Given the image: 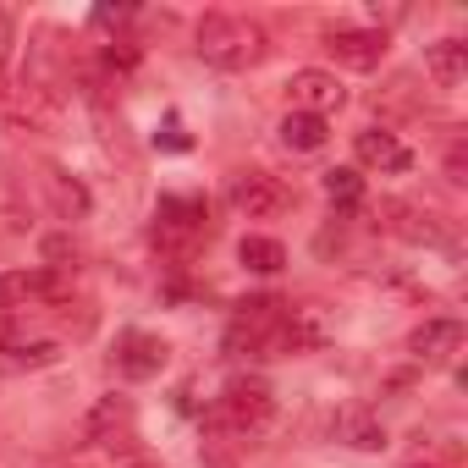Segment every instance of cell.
<instances>
[{"label":"cell","instance_id":"6da1fadb","mask_svg":"<svg viewBox=\"0 0 468 468\" xmlns=\"http://www.w3.org/2000/svg\"><path fill=\"white\" fill-rule=\"evenodd\" d=\"M193 50H198V61H209V67H220V72H249V67L265 61L271 39H265V28H260L254 17L204 12L198 28H193Z\"/></svg>","mask_w":468,"mask_h":468},{"label":"cell","instance_id":"7a4b0ae2","mask_svg":"<svg viewBox=\"0 0 468 468\" xmlns=\"http://www.w3.org/2000/svg\"><path fill=\"white\" fill-rule=\"evenodd\" d=\"M271 424H276V397L265 380H249V375L226 380V391L209 408V430H220L231 441H260Z\"/></svg>","mask_w":468,"mask_h":468},{"label":"cell","instance_id":"3957f363","mask_svg":"<svg viewBox=\"0 0 468 468\" xmlns=\"http://www.w3.org/2000/svg\"><path fill=\"white\" fill-rule=\"evenodd\" d=\"M204 238H209V209L198 198H160V209H154V243L165 254L187 260Z\"/></svg>","mask_w":468,"mask_h":468},{"label":"cell","instance_id":"277c9868","mask_svg":"<svg viewBox=\"0 0 468 468\" xmlns=\"http://www.w3.org/2000/svg\"><path fill=\"white\" fill-rule=\"evenodd\" d=\"M231 204H238L249 220H276L282 209H292V187L271 171H243L231 182Z\"/></svg>","mask_w":468,"mask_h":468},{"label":"cell","instance_id":"5b68a950","mask_svg":"<svg viewBox=\"0 0 468 468\" xmlns=\"http://www.w3.org/2000/svg\"><path fill=\"white\" fill-rule=\"evenodd\" d=\"M287 94H292V111L320 116V122L347 105V89H342L336 72H325V67H298V72L287 78Z\"/></svg>","mask_w":468,"mask_h":468},{"label":"cell","instance_id":"8992f818","mask_svg":"<svg viewBox=\"0 0 468 468\" xmlns=\"http://www.w3.org/2000/svg\"><path fill=\"white\" fill-rule=\"evenodd\" d=\"M325 50L353 72H375L386 61V28H331Z\"/></svg>","mask_w":468,"mask_h":468},{"label":"cell","instance_id":"52a82bcc","mask_svg":"<svg viewBox=\"0 0 468 468\" xmlns=\"http://www.w3.org/2000/svg\"><path fill=\"white\" fill-rule=\"evenodd\" d=\"M463 320H424L408 331V358L413 364H452L463 353Z\"/></svg>","mask_w":468,"mask_h":468},{"label":"cell","instance_id":"ba28073f","mask_svg":"<svg viewBox=\"0 0 468 468\" xmlns=\"http://www.w3.org/2000/svg\"><path fill=\"white\" fill-rule=\"evenodd\" d=\"M375 215H386L380 226L386 231H397L402 243H424V249H446L452 243V231L435 220V215H424V209H413V204H397V198H386Z\"/></svg>","mask_w":468,"mask_h":468},{"label":"cell","instance_id":"9c48e42d","mask_svg":"<svg viewBox=\"0 0 468 468\" xmlns=\"http://www.w3.org/2000/svg\"><path fill=\"white\" fill-rule=\"evenodd\" d=\"M165 358H171V347L160 336H149V331H127L116 342V375L122 380H154L165 369Z\"/></svg>","mask_w":468,"mask_h":468},{"label":"cell","instance_id":"30bf717a","mask_svg":"<svg viewBox=\"0 0 468 468\" xmlns=\"http://www.w3.org/2000/svg\"><path fill=\"white\" fill-rule=\"evenodd\" d=\"M83 435L94 441V446H133V402L127 397H100L94 408H89V419H83Z\"/></svg>","mask_w":468,"mask_h":468},{"label":"cell","instance_id":"8fae6325","mask_svg":"<svg viewBox=\"0 0 468 468\" xmlns=\"http://www.w3.org/2000/svg\"><path fill=\"white\" fill-rule=\"evenodd\" d=\"M353 154H358V165H369V171H413V149L397 138V133H386V127H364L358 138H353Z\"/></svg>","mask_w":468,"mask_h":468},{"label":"cell","instance_id":"7c38bea8","mask_svg":"<svg viewBox=\"0 0 468 468\" xmlns=\"http://www.w3.org/2000/svg\"><path fill=\"white\" fill-rule=\"evenodd\" d=\"M331 435H336L342 446H353V452H386V424H380L369 408H358V402L331 419Z\"/></svg>","mask_w":468,"mask_h":468},{"label":"cell","instance_id":"4fadbf2b","mask_svg":"<svg viewBox=\"0 0 468 468\" xmlns=\"http://www.w3.org/2000/svg\"><path fill=\"white\" fill-rule=\"evenodd\" d=\"M424 72H430L435 89H457V83L468 78V45H463V39H435V45H424Z\"/></svg>","mask_w":468,"mask_h":468},{"label":"cell","instance_id":"5bb4252c","mask_svg":"<svg viewBox=\"0 0 468 468\" xmlns=\"http://www.w3.org/2000/svg\"><path fill=\"white\" fill-rule=\"evenodd\" d=\"M276 133H282V144H287V149H298V154H314V149H325V138H331V122H320V116H303V111H287Z\"/></svg>","mask_w":468,"mask_h":468},{"label":"cell","instance_id":"9a60e30c","mask_svg":"<svg viewBox=\"0 0 468 468\" xmlns=\"http://www.w3.org/2000/svg\"><path fill=\"white\" fill-rule=\"evenodd\" d=\"M238 260H243V271H254V276H276V271L287 265V249H282L276 238H260V231H249V238L238 243Z\"/></svg>","mask_w":468,"mask_h":468},{"label":"cell","instance_id":"2e32d148","mask_svg":"<svg viewBox=\"0 0 468 468\" xmlns=\"http://www.w3.org/2000/svg\"><path fill=\"white\" fill-rule=\"evenodd\" d=\"M320 193H325L336 209H358V204H364V176H358L353 165H331V171L320 176Z\"/></svg>","mask_w":468,"mask_h":468},{"label":"cell","instance_id":"e0dca14e","mask_svg":"<svg viewBox=\"0 0 468 468\" xmlns=\"http://www.w3.org/2000/svg\"><path fill=\"white\" fill-rule=\"evenodd\" d=\"M45 182H50V193H56V204H61L67 220H83V215H89V193H83V182H72L67 171H50Z\"/></svg>","mask_w":468,"mask_h":468},{"label":"cell","instance_id":"ac0fdd59","mask_svg":"<svg viewBox=\"0 0 468 468\" xmlns=\"http://www.w3.org/2000/svg\"><path fill=\"white\" fill-rule=\"evenodd\" d=\"M6 358H12V364H28V369H39V364H56V358H61V347H56V342H6Z\"/></svg>","mask_w":468,"mask_h":468},{"label":"cell","instance_id":"d6986e66","mask_svg":"<svg viewBox=\"0 0 468 468\" xmlns=\"http://www.w3.org/2000/svg\"><path fill=\"white\" fill-rule=\"evenodd\" d=\"M446 182H468V149H463V138H452V149H446Z\"/></svg>","mask_w":468,"mask_h":468},{"label":"cell","instance_id":"ffe728a7","mask_svg":"<svg viewBox=\"0 0 468 468\" xmlns=\"http://www.w3.org/2000/svg\"><path fill=\"white\" fill-rule=\"evenodd\" d=\"M160 144H165V149H187V133H182V122H176V116L165 122V133H160Z\"/></svg>","mask_w":468,"mask_h":468},{"label":"cell","instance_id":"44dd1931","mask_svg":"<svg viewBox=\"0 0 468 468\" xmlns=\"http://www.w3.org/2000/svg\"><path fill=\"white\" fill-rule=\"evenodd\" d=\"M6 45H12V17L0 12V61H6Z\"/></svg>","mask_w":468,"mask_h":468},{"label":"cell","instance_id":"7402d4cb","mask_svg":"<svg viewBox=\"0 0 468 468\" xmlns=\"http://www.w3.org/2000/svg\"><path fill=\"white\" fill-rule=\"evenodd\" d=\"M408 468H446V463H424V457H413V463H408Z\"/></svg>","mask_w":468,"mask_h":468},{"label":"cell","instance_id":"603a6c76","mask_svg":"<svg viewBox=\"0 0 468 468\" xmlns=\"http://www.w3.org/2000/svg\"><path fill=\"white\" fill-rule=\"evenodd\" d=\"M127 468H154V463H127Z\"/></svg>","mask_w":468,"mask_h":468}]
</instances>
